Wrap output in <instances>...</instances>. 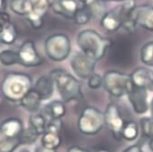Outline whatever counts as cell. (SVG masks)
<instances>
[{
    "mask_svg": "<svg viewBox=\"0 0 153 152\" xmlns=\"http://www.w3.org/2000/svg\"><path fill=\"white\" fill-rule=\"evenodd\" d=\"M83 7L87 9L91 18L102 16L104 13V7L102 0H82Z\"/></svg>",
    "mask_w": 153,
    "mask_h": 152,
    "instance_id": "44dd1931",
    "label": "cell"
},
{
    "mask_svg": "<svg viewBox=\"0 0 153 152\" xmlns=\"http://www.w3.org/2000/svg\"><path fill=\"white\" fill-rule=\"evenodd\" d=\"M11 17L8 13L6 11H1L0 12V32L11 24Z\"/></svg>",
    "mask_w": 153,
    "mask_h": 152,
    "instance_id": "836d02e7",
    "label": "cell"
},
{
    "mask_svg": "<svg viewBox=\"0 0 153 152\" xmlns=\"http://www.w3.org/2000/svg\"><path fill=\"white\" fill-rule=\"evenodd\" d=\"M102 1H120V0H102Z\"/></svg>",
    "mask_w": 153,
    "mask_h": 152,
    "instance_id": "ee69618b",
    "label": "cell"
},
{
    "mask_svg": "<svg viewBox=\"0 0 153 152\" xmlns=\"http://www.w3.org/2000/svg\"><path fill=\"white\" fill-rule=\"evenodd\" d=\"M62 144V138L60 133L45 131L41 138V145L51 150H57Z\"/></svg>",
    "mask_w": 153,
    "mask_h": 152,
    "instance_id": "ffe728a7",
    "label": "cell"
},
{
    "mask_svg": "<svg viewBox=\"0 0 153 152\" xmlns=\"http://www.w3.org/2000/svg\"><path fill=\"white\" fill-rule=\"evenodd\" d=\"M104 125L105 121L103 112L93 106L85 107L82 110L77 121L79 131L87 136L98 134Z\"/></svg>",
    "mask_w": 153,
    "mask_h": 152,
    "instance_id": "277c9868",
    "label": "cell"
},
{
    "mask_svg": "<svg viewBox=\"0 0 153 152\" xmlns=\"http://www.w3.org/2000/svg\"><path fill=\"white\" fill-rule=\"evenodd\" d=\"M120 1H124V0H120Z\"/></svg>",
    "mask_w": 153,
    "mask_h": 152,
    "instance_id": "bcb514c9",
    "label": "cell"
},
{
    "mask_svg": "<svg viewBox=\"0 0 153 152\" xmlns=\"http://www.w3.org/2000/svg\"><path fill=\"white\" fill-rule=\"evenodd\" d=\"M45 50L47 57L54 62H63L71 53V40L65 34H53L45 42Z\"/></svg>",
    "mask_w": 153,
    "mask_h": 152,
    "instance_id": "8992f818",
    "label": "cell"
},
{
    "mask_svg": "<svg viewBox=\"0 0 153 152\" xmlns=\"http://www.w3.org/2000/svg\"><path fill=\"white\" fill-rule=\"evenodd\" d=\"M123 152H144L140 147V145L139 144H135V145H131L130 147H128L127 148H125L123 150Z\"/></svg>",
    "mask_w": 153,
    "mask_h": 152,
    "instance_id": "e575fe53",
    "label": "cell"
},
{
    "mask_svg": "<svg viewBox=\"0 0 153 152\" xmlns=\"http://www.w3.org/2000/svg\"><path fill=\"white\" fill-rule=\"evenodd\" d=\"M47 1L49 2V4H50V6H51V7L53 6V4L56 2V0H47Z\"/></svg>",
    "mask_w": 153,
    "mask_h": 152,
    "instance_id": "7bdbcfd3",
    "label": "cell"
},
{
    "mask_svg": "<svg viewBox=\"0 0 153 152\" xmlns=\"http://www.w3.org/2000/svg\"><path fill=\"white\" fill-rule=\"evenodd\" d=\"M9 7L14 13L25 16L31 12L32 9L30 0H11Z\"/></svg>",
    "mask_w": 153,
    "mask_h": 152,
    "instance_id": "cb8c5ba5",
    "label": "cell"
},
{
    "mask_svg": "<svg viewBox=\"0 0 153 152\" xmlns=\"http://www.w3.org/2000/svg\"><path fill=\"white\" fill-rule=\"evenodd\" d=\"M66 152H89V151L83 148L79 147V146H72L67 149Z\"/></svg>",
    "mask_w": 153,
    "mask_h": 152,
    "instance_id": "d590c367",
    "label": "cell"
},
{
    "mask_svg": "<svg viewBox=\"0 0 153 152\" xmlns=\"http://www.w3.org/2000/svg\"><path fill=\"white\" fill-rule=\"evenodd\" d=\"M35 152H56V150H51V149H47L45 148H44L42 145L38 146L36 148Z\"/></svg>",
    "mask_w": 153,
    "mask_h": 152,
    "instance_id": "8d00e7d4",
    "label": "cell"
},
{
    "mask_svg": "<svg viewBox=\"0 0 153 152\" xmlns=\"http://www.w3.org/2000/svg\"><path fill=\"white\" fill-rule=\"evenodd\" d=\"M83 7L82 0H56L52 7L53 12L69 20H74L75 14Z\"/></svg>",
    "mask_w": 153,
    "mask_h": 152,
    "instance_id": "4fadbf2b",
    "label": "cell"
},
{
    "mask_svg": "<svg viewBox=\"0 0 153 152\" xmlns=\"http://www.w3.org/2000/svg\"><path fill=\"white\" fill-rule=\"evenodd\" d=\"M91 15L89 14L87 9L83 7L80 10H78V12L75 14L74 17V21L77 24H86L91 20Z\"/></svg>",
    "mask_w": 153,
    "mask_h": 152,
    "instance_id": "4dcf8cb0",
    "label": "cell"
},
{
    "mask_svg": "<svg viewBox=\"0 0 153 152\" xmlns=\"http://www.w3.org/2000/svg\"><path fill=\"white\" fill-rule=\"evenodd\" d=\"M63 129L62 119H50L47 121L46 131H52L55 133H60Z\"/></svg>",
    "mask_w": 153,
    "mask_h": 152,
    "instance_id": "1f68e13d",
    "label": "cell"
},
{
    "mask_svg": "<svg viewBox=\"0 0 153 152\" xmlns=\"http://www.w3.org/2000/svg\"><path fill=\"white\" fill-rule=\"evenodd\" d=\"M149 149L153 152V139H149Z\"/></svg>",
    "mask_w": 153,
    "mask_h": 152,
    "instance_id": "60d3db41",
    "label": "cell"
},
{
    "mask_svg": "<svg viewBox=\"0 0 153 152\" xmlns=\"http://www.w3.org/2000/svg\"><path fill=\"white\" fill-rule=\"evenodd\" d=\"M76 43L82 53L94 61L101 60L112 44L111 39L102 36L91 29L81 31L77 36Z\"/></svg>",
    "mask_w": 153,
    "mask_h": 152,
    "instance_id": "3957f363",
    "label": "cell"
},
{
    "mask_svg": "<svg viewBox=\"0 0 153 152\" xmlns=\"http://www.w3.org/2000/svg\"><path fill=\"white\" fill-rule=\"evenodd\" d=\"M96 61L90 58L83 53H75L71 60V67L74 73L81 79L87 80L94 73Z\"/></svg>",
    "mask_w": 153,
    "mask_h": 152,
    "instance_id": "ba28073f",
    "label": "cell"
},
{
    "mask_svg": "<svg viewBox=\"0 0 153 152\" xmlns=\"http://www.w3.org/2000/svg\"><path fill=\"white\" fill-rule=\"evenodd\" d=\"M132 84L130 74L118 71H108L102 77L104 89L111 96L115 98L126 95Z\"/></svg>",
    "mask_w": 153,
    "mask_h": 152,
    "instance_id": "5b68a950",
    "label": "cell"
},
{
    "mask_svg": "<svg viewBox=\"0 0 153 152\" xmlns=\"http://www.w3.org/2000/svg\"><path fill=\"white\" fill-rule=\"evenodd\" d=\"M47 121L42 114H34L29 118V127L33 129L39 136H42L46 131Z\"/></svg>",
    "mask_w": 153,
    "mask_h": 152,
    "instance_id": "7402d4cb",
    "label": "cell"
},
{
    "mask_svg": "<svg viewBox=\"0 0 153 152\" xmlns=\"http://www.w3.org/2000/svg\"><path fill=\"white\" fill-rule=\"evenodd\" d=\"M17 53L19 65L25 67H36L41 65L44 62L33 41L27 40L24 42Z\"/></svg>",
    "mask_w": 153,
    "mask_h": 152,
    "instance_id": "9c48e42d",
    "label": "cell"
},
{
    "mask_svg": "<svg viewBox=\"0 0 153 152\" xmlns=\"http://www.w3.org/2000/svg\"><path fill=\"white\" fill-rule=\"evenodd\" d=\"M87 83H88V86L89 88L93 89V90H97L99 88H101V86L102 85V77L94 73L91 74L88 79H87Z\"/></svg>",
    "mask_w": 153,
    "mask_h": 152,
    "instance_id": "d6a6232c",
    "label": "cell"
},
{
    "mask_svg": "<svg viewBox=\"0 0 153 152\" xmlns=\"http://www.w3.org/2000/svg\"><path fill=\"white\" fill-rule=\"evenodd\" d=\"M33 88L39 93L42 101H47L53 96L54 85L50 77L41 76L36 81L35 87Z\"/></svg>",
    "mask_w": 153,
    "mask_h": 152,
    "instance_id": "ac0fdd59",
    "label": "cell"
},
{
    "mask_svg": "<svg viewBox=\"0 0 153 152\" xmlns=\"http://www.w3.org/2000/svg\"><path fill=\"white\" fill-rule=\"evenodd\" d=\"M45 113L50 119H62L66 113V107L63 101H53L45 107Z\"/></svg>",
    "mask_w": 153,
    "mask_h": 152,
    "instance_id": "d6986e66",
    "label": "cell"
},
{
    "mask_svg": "<svg viewBox=\"0 0 153 152\" xmlns=\"http://www.w3.org/2000/svg\"><path fill=\"white\" fill-rule=\"evenodd\" d=\"M96 152H111L109 149H106V148H101L99 150H97Z\"/></svg>",
    "mask_w": 153,
    "mask_h": 152,
    "instance_id": "b9f144b4",
    "label": "cell"
},
{
    "mask_svg": "<svg viewBox=\"0 0 153 152\" xmlns=\"http://www.w3.org/2000/svg\"><path fill=\"white\" fill-rule=\"evenodd\" d=\"M140 126L141 134L149 139H153V119L150 117H143L140 119Z\"/></svg>",
    "mask_w": 153,
    "mask_h": 152,
    "instance_id": "83f0119b",
    "label": "cell"
},
{
    "mask_svg": "<svg viewBox=\"0 0 153 152\" xmlns=\"http://www.w3.org/2000/svg\"><path fill=\"white\" fill-rule=\"evenodd\" d=\"M149 111H150V116H151V118L153 119V98H152V100H151V102H150V103H149Z\"/></svg>",
    "mask_w": 153,
    "mask_h": 152,
    "instance_id": "ab89813d",
    "label": "cell"
},
{
    "mask_svg": "<svg viewBox=\"0 0 153 152\" xmlns=\"http://www.w3.org/2000/svg\"><path fill=\"white\" fill-rule=\"evenodd\" d=\"M141 62L150 67H153V41L145 44L140 50Z\"/></svg>",
    "mask_w": 153,
    "mask_h": 152,
    "instance_id": "4316f807",
    "label": "cell"
},
{
    "mask_svg": "<svg viewBox=\"0 0 153 152\" xmlns=\"http://www.w3.org/2000/svg\"><path fill=\"white\" fill-rule=\"evenodd\" d=\"M7 7V0H0V12L5 11Z\"/></svg>",
    "mask_w": 153,
    "mask_h": 152,
    "instance_id": "74e56055",
    "label": "cell"
},
{
    "mask_svg": "<svg viewBox=\"0 0 153 152\" xmlns=\"http://www.w3.org/2000/svg\"><path fill=\"white\" fill-rule=\"evenodd\" d=\"M31 3V12L26 16L29 24L35 29H40L45 23V16L51 7L47 0H30Z\"/></svg>",
    "mask_w": 153,
    "mask_h": 152,
    "instance_id": "30bf717a",
    "label": "cell"
},
{
    "mask_svg": "<svg viewBox=\"0 0 153 152\" xmlns=\"http://www.w3.org/2000/svg\"><path fill=\"white\" fill-rule=\"evenodd\" d=\"M6 139H7V138L3 135V133L1 132V130H0V148H1L2 145L4 144V142H5Z\"/></svg>",
    "mask_w": 153,
    "mask_h": 152,
    "instance_id": "f35d334b",
    "label": "cell"
},
{
    "mask_svg": "<svg viewBox=\"0 0 153 152\" xmlns=\"http://www.w3.org/2000/svg\"><path fill=\"white\" fill-rule=\"evenodd\" d=\"M20 152H29V151H28L27 149H22V150H21Z\"/></svg>",
    "mask_w": 153,
    "mask_h": 152,
    "instance_id": "f6af8a7d",
    "label": "cell"
},
{
    "mask_svg": "<svg viewBox=\"0 0 153 152\" xmlns=\"http://www.w3.org/2000/svg\"><path fill=\"white\" fill-rule=\"evenodd\" d=\"M33 88L30 75L24 73L10 72L7 73L1 83V93L8 102L19 103L23 97Z\"/></svg>",
    "mask_w": 153,
    "mask_h": 152,
    "instance_id": "7a4b0ae2",
    "label": "cell"
},
{
    "mask_svg": "<svg viewBox=\"0 0 153 152\" xmlns=\"http://www.w3.org/2000/svg\"><path fill=\"white\" fill-rule=\"evenodd\" d=\"M125 13L122 9L121 5L116 7L115 8L106 12L101 19V25L109 33L116 32L121 27L122 22L125 18Z\"/></svg>",
    "mask_w": 153,
    "mask_h": 152,
    "instance_id": "7c38bea8",
    "label": "cell"
},
{
    "mask_svg": "<svg viewBox=\"0 0 153 152\" xmlns=\"http://www.w3.org/2000/svg\"><path fill=\"white\" fill-rule=\"evenodd\" d=\"M131 79L135 86L153 90V71L144 67L138 68L131 74Z\"/></svg>",
    "mask_w": 153,
    "mask_h": 152,
    "instance_id": "9a60e30c",
    "label": "cell"
},
{
    "mask_svg": "<svg viewBox=\"0 0 153 152\" xmlns=\"http://www.w3.org/2000/svg\"><path fill=\"white\" fill-rule=\"evenodd\" d=\"M20 145H21V141L19 137L11 138V139L7 138L1 148H0V152H14Z\"/></svg>",
    "mask_w": 153,
    "mask_h": 152,
    "instance_id": "f546056e",
    "label": "cell"
},
{
    "mask_svg": "<svg viewBox=\"0 0 153 152\" xmlns=\"http://www.w3.org/2000/svg\"><path fill=\"white\" fill-rule=\"evenodd\" d=\"M131 17L137 25L153 32V7L148 5L136 7L131 11Z\"/></svg>",
    "mask_w": 153,
    "mask_h": 152,
    "instance_id": "5bb4252c",
    "label": "cell"
},
{
    "mask_svg": "<svg viewBox=\"0 0 153 152\" xmlns=\"http://www.w3.org/2000/svg\"><path fill=\"white\" fill-rule=\"evenodd\" d=\"M0 63L6 66L19 65L18 53L14 50H3L0 53Z\"/></svg>",
    "mask_w": 153,
    "mask_h": 152,
    "instance_id": "484cf974",
    "label": "cell"
},
{
    "mask_svg": "<svg viewBox=\"0 0 153 152\" xmlns=\"http://www.w3.org/2000/svg\"><path fill=\"white\" fill-rule=\"evenodd\" d=\"M24 130L25 128L22 120L17 118H8L0 125V130L7 139L20 137Z\"/></svg>",
    "mask_w": 153,
    "mask_h": 152,
    "instance_id": "2e32d148",
    "label": "cell"
},
{
    "mask_svg": "<svg viewBox=\"0 0 153 152\" xmlns=\"http://www.w3.org/2000/svg\"><path fill=\"white\" fill-rule=\"evenodd\" d=\"M16 38H17V30L13 23H11L3 31L0 32V42L4 44L7 45L13 44L16 42Z\"/></svg>",
    "mask_w": 153,
    "mask_h": 152,
    "instance_id": "d4e9b609",
    "label": "cell"
},
{
    "mask_svg": "<svg viewBox=\"0 0 153 152\" xmlns=\"http://www.w3.org/2000/svg\"><path fill=\"white\" fill-rule=\"evenodd\" d=\"M49 77L65 103L83 99L80 82L68 72L63 69H54L50 73Z\"/></svg>",
    "mask_w": 153,
    "mask_h": 152,
    "instance_id": "6da1fadb",
    "label": "cell"
},
{
    "mask_svg": "<svg viewBox=\"0 0 153 152\" xmlns=\"http://www.w3.org/2000/svg\"><path fill=\"white\" fill-rule=\"evenodd\" d=\"M38 137L39 135L33 129L28 127L27 129L24 130L19 139L21 141V145H32L37 140Z\"/></svg>",
    "mask_w": 153,
    "mask_h": 152,
    "instance_id": "f1b7e54d",
    "label": "cell"
},
{
    "mask_svg": "<svg viewBox=\"0 0 153 152\" xmlns=\"http://www.w3.org/2000/svg\"><path fill=\"white\" fill-rule=\"evenodd\" d=\"M138 135L139 126L135 121H125L124 126L121 130V139H123L127 141H133L138 138Z\"/></svg>",
    "mask_w": 153,
    "mask_h": 152,
    "instance_id": "603a6c76",
    "label": "cell"
},
{
    "mask_svg": "<svg viewBox=\"0 0 153 152\" xmlns=\"http://www.w3.org/2000/svg\"><path fill=\"white\" fill-rule=\"evenodd\" d=\"M105 125L111 132L114 139H121V130L124 126L125 120L122 117L120 108L115 103H110L104 111Z\"/></svg>",
    "mask_w": 153,
    "mask_h": 152,
    "instance_id": "52a82bcc",
    "label": "cell"
},
{
    "mask_svg": "<svg viewBox=\"0 0 153 152\" xmlns=\"http://www.w3.org/2000/svg\"><path fill=\"white\" fill-rule=\"evenodd\" d=\"M133 110L138 114H145L149 108L148 102V90L132 84L126 94Z\"/></svg>",
    "mask_w": 153,
    "mask_h": 152,
    "instance_id": "8fae6325",
    "label": "cell"
},
{
    "mask_svg": "<svg viewBox=\"0 0 153 152\" xmlns=\"http://www.w3.org/2000/svg\"><path fill=\"white\" fill-rule=\"evenodd\" d=\"M41 102H42V99L39 93L34 88H32L23 97L19 104L29 112H36L39 110Z\"/></svg>",
    "mask_w": 153,
    "mask_h": 152,
    "instance_id": "e0dca14e",
    "label": "cell"
}]
</instances>
